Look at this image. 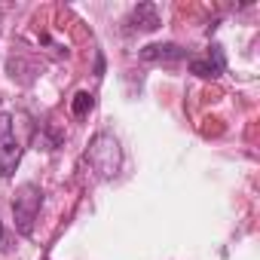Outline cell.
<instances>
[{"mask_svg":"<svg viewBox=\"0 0 260 260\" xmlns=\"http://www.w3.org/2000/svg\"><path fill=\"white\" fill-rule=\"evenodd\" d=\"M22 159V144L16 138V125L7 110H0V178H13Z\"/></svg>","mask_w":260,"mask_h":260,"instance_id":"cell-1","label":"cell"},{"mask_svg":"<svg viewBox=\"0 0 260 260\" xmlns=\"http://www.w3.org/2000/svg\"><path fill=\"white\" fill-rule=\"evenodd\" d=\"M40 202H43V193L37 184H25L19 193H16V202H13V214H16V223L22 233H31L34 220H37V211H40Z\"/></svg>","mask_w":260,"mask_h":260,"instance_id":"cell-2","label":"cell"},{"mask_svg":"<svg viewBox=\"0 0 260 260\" xmlns=\"http://www.w3.org/2000/svg\"><path fill=\"white\" fill-rule=\"evenodd\" d=\"M223 68H226V61H223L220 46H211V52H208L205 58H193V61H190V71L199 74V77H220Z\"/></svg>","mask_w":260,"mask_h":260,"instance_id":"cell-3","label":"cell"},{"mask_svg":"<svg viewBox=\"0 0 260 260\" xmlns=\"http://www.w3.org/2000/svg\"><path fill=\"white\" fill-rule=\"evenodd\" d=\"M184 55L187 52L178 43H153V46L141 49V58H147V61H181Z\"/></svg>","mask_w":260,"mask_h":260,"instance_id":"cell-4","label":"cell"},{"mask_svg":"<svg viewBox=\"0 0 260 260\" xmlns=\"http://www.w3.org/2000/svg\"><path fill=\"white\" fill-rule=\"evenodd\" d=\"M132 25L141 28V31H153V28L159 25V13H156V7H153V4H141V7L132 13Z\"/></svg>","mask_w":260,"mask_h":260,"instance_id":"cell-5","label":"cell"},{"mask_svg":"<svg viewBox=\"0 0 260 260\" xmlns=\"http://www.w3.org/2000/svg\"><path fill=\"white\" fill-rule=\"evenodd\" d=\"M92 107H95V98H92V92H77V95H74V101H71V110H74V116H86Z\"/></svg>","mask_w":260,"mask_h":260,"instance_id":"cell-6","label":"cell"},{"mask_svg":"<svg viewBox=\"0 0 260 260\" xmlns=\"http://www.w3.org/2000/svg\"><path fill=\"white\" fill-rule=\"evenodd\" d=\"M4 239H7V236H4V223H0V248H4Z\"/></svg>","mask_w":260,"mask_h":260,"instance_id":"cell-7","label":"cell"}]
</instances>
